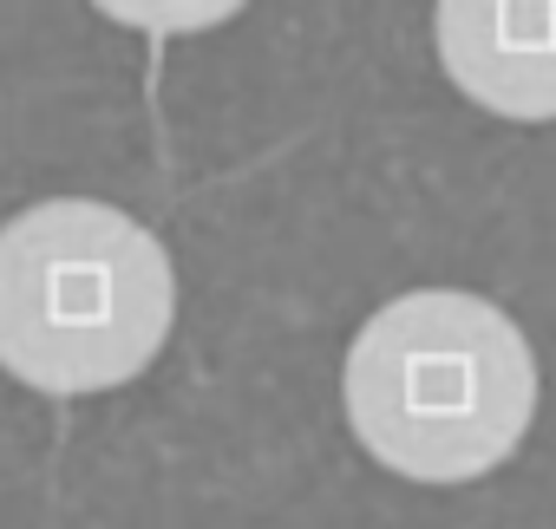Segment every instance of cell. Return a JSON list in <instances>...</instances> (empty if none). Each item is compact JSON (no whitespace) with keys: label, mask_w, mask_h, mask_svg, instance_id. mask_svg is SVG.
<instances>
[{"label":"cell","mask_w":556,"mask_h":529,"mask_svg":"<svg viewBox=\"0 0 556 529\" xmlns=\"http://www.w3.org/2000/svg\"><path fill=\"white\" fill-rule=\"evenodd\" d=\"M536 418V360L517 321L465 288L387 301L348 347V425L400 477L497 470Z\"/></svg>","instance_id":"6da1fadb"},{"label":"cell","mask_w":556,"mask_h":529,"mask_svg":"<svg viewBox=\"0 0 556 529\" xmlns=\"http://www.w3.org/2000/svg\"><path fill=\"white\" fill-rule=\"evenodd\" d=\"M177 282L164 242L112 203L53 196L0 235V366L79 399L138 379L170 340Z\"/></svg>","instance_id":"7a4b0ae2"},{"label":"cell","mask_w":556,"mask_h":529,"mask_svg":"<svg viewBox=\"0 0 556 529\" xmlns=\"http://www.w3.org/2000/svg\"><path fill=\"white\" fill-rule=\"evenodd\" d=\"M432 21L439 60L471 105L523 125L556 118V0H445Z\"/></svg>","instance_id":"3957f363"}]
</instances>
